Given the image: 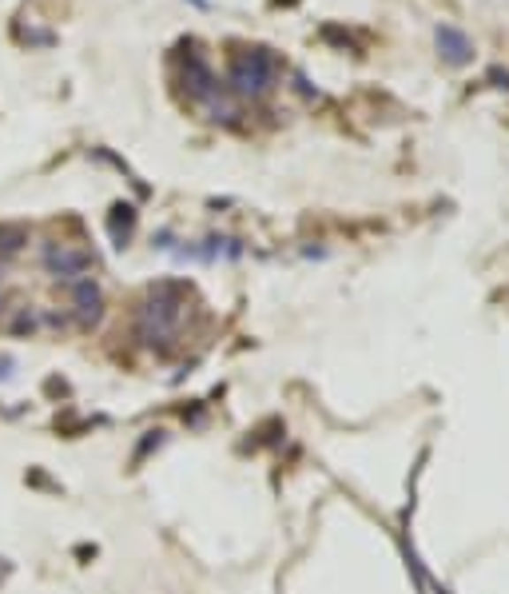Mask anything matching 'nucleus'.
I'll list each match as a JSON object with an SVG mask.
<instances>
[{
    "label": "nucleus",
    "mask_w": 509,
    "mask_h": 594,
    "mask_svg": "<svg viewBox=\"0 0 509 594\" xmlns=\"http://www.w3.org/2000/svg\"><path fill=\"white\" fill-rule=\"evenodd\" d=\"M235 89L239 92H267L270 89V60L267 57H243L235 65Z\"/></svg>",
    "instance_id": "nucleus-1"
},
{
    "label": "nucleus",
    "mask_w": 509,
    "mask_h": 594,
    "mask_svg": "<svg viewBox=\"0 0 509 594\" xmlns=\"http://www.w3.org/2000/svg\"><path fill=\"white\" fill-rule=\"evenodd\" d=\"M437 49H442V57L450 60V65H466L469 52H474V49H469L466 36H461L458 28H450V25L437 28Z\"/></svg>",
    "instance_id": "nucleus-2"
},
{
    "label": "nucleus",
    "mask_w": 509,
    "mask_h": 594,
    "mask_svg": "<svg viewBox=\"0 0 509 594\" xmlns=\"http://www.w3.org/2000/svg\"><path fill=\"white\" fill-rule=\"evenodd\" d=\"M72 299H76V312L84 315V320H95V315H100V291H95L92 280L72 283Z\"/></svg>",
    "instance_id": "nucleus-3"
}]
</instances>
